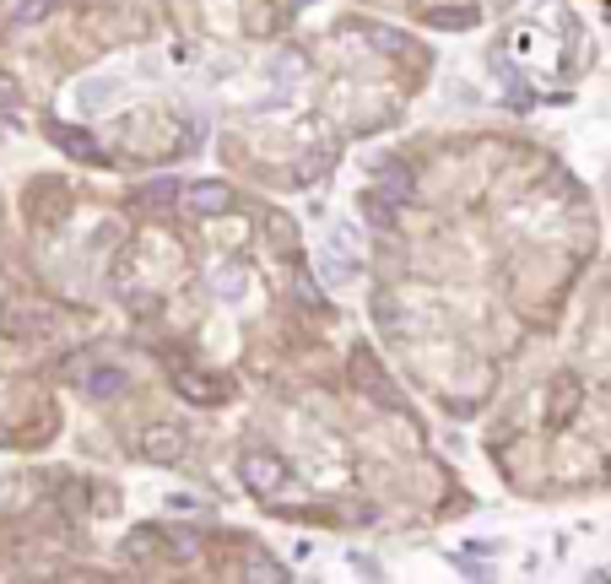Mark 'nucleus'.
<instances>
[{
	"label": "nucleus",
	"instance_id": "obj_4",
	"mask_svg": "<svg viewBox=\"0 0 611 584\" xmlns=\"http://www.w3.org/2000/svg\"><path fill=\"white\" fill-rule=\"evenodd\" d=\"M119 92H125V82H119L114 71H103V76H87V82H76V109L82 114H103V109H114L119 103Z\"/></svg>",
	"mask_w": 611,
	"mask_h": 584
},
{
	"label": "nucleus",
	"instance_id": "obj_2",
	"mask_svg": "<svg viewBox=\"0 0 611 584\" xmlns=\"http://www.w3.org/2000/svg\"><path fill=\"white\" fill-rule=\"evenodd\" d=\"M71 384L87 395V401H119V395L130 390V368H119V363H76Z\"/></svg>",
	"mask_w": 611,
	"mask_h": 584
},
{
	"label": "nucleus",
	"instance_id": "obj_6",
	"mask_svg": "<svg viewBox=\"0 0 611 584\" xmlns=\"http://www.w3.org/2000/svg\"><path fill=\"white\" fill-rule=\"evenodd\" d=\"M44 136L55 141L65 157H82V163H98V157H103L98 136H87V130H76V125H60V119H49V125H44Z\"/></svg>",
	"mask_w": 611,
	"mask_h": 584
},
{
	"label": "nucleus",
	"instance_id": "obj_7",
	"mask_svg": "<svg viewBox=\"0 0 611 584\" xmlns=\"http://www.w3.org/2000/svg\"><path fill=\"white\" fill-rule=\"evenodd\" d=\"M168 547V536L157 525H136V530H125V541H119V552L125 557H136V563H146V557H157Z\"/></svg>",
	"mask_w": 611,
	"mask_h": 584
},
{
	"label": "nucleus",
	"instance_id": "obj_5",
	"mask_svg": "<svg viewBox=\"0 0 611 584\" xmlns=\"http://www.w3.org/2000/svg\"><path fill=\"white\" fill-rule=\"evenodd\" d=\"M228 201H233V190L222 179L184 184V211H190V217H217V211H228Z\"/></svg>",
	"mask_w": 611,
	"mask_h": 584
},
{
	"label": "nucleus",
	"instance_id": "obj_13",
	"mask_svg": "<svg viewBox=\"0 0 611 584\" xmlns=\"http://www.w3.org/2000/svg\"><path fill=\"white\" fill-rule=\"evenodd\" d=\"M0 109H6V114L22 109V87H17V76H11L6 65H0Z\"/></svg>",
	"mask_w": 611,
	"mask_h": 584
},
{
	"label": "nucleus",
	"instance_id": "obj_9",
	"mask_svg": "<svg viewBox=\"0 0 611 584\" xmlns=\"http://www.w3.org/2000/svg\"><path fill=\"white\" fill-rule=\"evenodd\" d=\"M330 249H341L347 260L363 265V228H357V222H336V228H330Z\"/></svg>",
	"mask_w": 611,
	"mask_h": 584
},
{
	"label": "nucleus",
	"instance_id": "obj_10",
	"mask_svg": "<svg viewBox=\"0 0 611 584\" xmlns=\"http://www.w3.org/2000/svg\"><path fill=\"white\" fill-rule=\"evenodd\" d=\"M471 22H476L471 6H438V11H428V28H444V33H460V28H471Z\"/></svg>",
	"mask_w": 611,
	"mask_h": 584
},
{
	"label": "nucleus",
	"instance_id": "obj_3",
	"mask_svg": "<svg viewBox=\"0 0 611 584\" xmlns=\"http://www.w3.org/2000/svg\"><path fill=\"white\" fill-rule=\"evenodd\" d=\"M238 476H244V487L255 498H276L287 487V460L265 455V449H249V455L238 460Z\"/></svg>",
	"mask_w": 611,
	"mask_h": 584
},
{
	"label": "nucleus",
	"instance_id": "obj_16",
	"mask_svg": "<svg viewBox=\"0 0 611 584\" xmlns=\"http://www.w3.org/2000/svg\"><path fill=\"white\" fill-rule=\"evenodd\" d=\"M168 547H174L179 557H195V552H201V541H195L190 530H174V536H168Z\"/></svg>",
	"mask_w": 611,
	"mask_h": 584
},
{
	"label": "nucleus",
	"instance_id": "obj_18",
	"mask_svg": "<svg viewBox=\"0 0 611 584\" xmlns=\"http://www.w3.org/2000/svg\"><path fill=\"white\" fill-rule=\"evenodd\" d=\"M292 6H309V0H292Z\"/></svg>",
	"mask_w": 611,
	"mask_h": 584
},
{
	"label": "nucleus",
	"instance_id": "obj_14",
	"mask_svg": "<svg viewBox=\"0 0 611 584\" xmlns=\"http://www.w3.org/2000/svg\"><path fill=\"white\" fill-rule=\"evenodd\" d=\"M168 509L184 514V520H201V514H206V498H195V493H174V498H168Z\"/></svg>",
	"mask_w": 611,
	"mask_h": 584
},
{
	"label": "nucleus",
	"instance_id": "obj_8",
	"mask_svg": "<svg viewBox=\"0 0 611 584\" xmlns=\"http://www.w3.org/2000/svg\"><path fill=\"white\" fill-rule=\"evenodd\" d=\"M174 384H179V395H190V401H222V395H228L217 379H201L195 368L190 374H174Z\"/></svg>",
	"mask_w": 611,
	"mask_h": 584
},
{
	"label": "nucleus",
	"instance_id": "obj_11",
	"mask_svg": "<svg viewBox=\"0 0 611 584\" xmlns=\"http://www.w3.org/2000/svg\"><path fill=\"white\" fill-rule=\"evenodd\" d=\"M384 195H395V206H411L417 201V179L406 168H384Z\"/></svg>",
	"mask_w": 611,
	"mask_h": 584
},
{
	"label": "nucleus",
	"instance_id": "obj_15",
	"mask_svg": "<svg viewBox=\"0 0 611 584\" xmlns=\"http://www.w3.org/2000/svg\"><path fill=\"white\" fill-rule=\"evenodd\" d=\"M287 568L282 563H271V557H249L244 563V579H282Z\"/></svg>",
	"mask_w": 611,
	"mask_h": 584
},
{
	"label": "nucleus",
	"instance_id": "obj_1",
	"mask_svg": "<svg viewBox=\"0 0 611 584\" xmlns=\"http://www.w3.org/2000/svg\"><path fill=\"white\" fill-rule=\"evenodd\" d=\"M141 455L152 460V466H179L184 455H190V433H184V422L174 417H157L141 428Z\"/></svg>",
	"mask_w": 611,
	"mask_h": 584
},
{
	"label": "nucleus",
	"instance_id": "obj_12",
	"mask_svg": "<svg viewBox=\"0 0 611 584\" xmlns=\"http://www.w3.org/2000/svg\"><path fill=\"white\" fill-rule=\"evenodd\" d=\"M55 6L60 0H17V6H11V28H33V22H44Z\"/></svg>",
	"mask_w": 611,
	"mask_h": 584
},
{
	"label": "nucleus",
	"instance_id": "obj_17",
	"mask_svg": "<svg viewBox=\"0 0 611 584\" xmlns=\"http://www.w3.org/2000/svg\"><path fill=\"white\" fill-rule=\"evenodd\" d=\"M265 222H271V233H276V249H292V222H287V217H276V211H271Z\"/></svg>",
	"mask_w": 611,
	"mask_h": 584
}]
</instances>
